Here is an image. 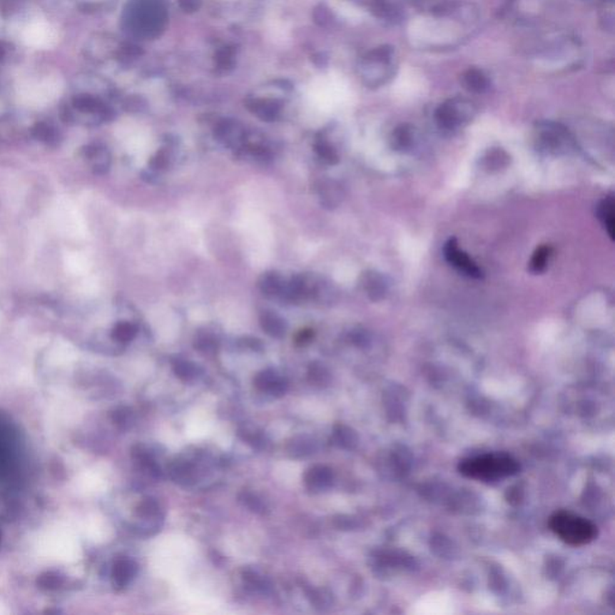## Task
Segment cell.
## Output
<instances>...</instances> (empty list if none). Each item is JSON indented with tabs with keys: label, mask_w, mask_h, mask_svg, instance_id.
<instances>
[{
	"label": "cell",
	"mask_w": 615,
	"mask_h": 615,
	"mask_svg": "<svg viewBox=\"0 0 615 615\" xmlns=\"http://www.w3.org/2000/svg\"><path fill=\"white\" fill-rule=\"evenodd\" d=\"M520 465L513 457L506 453H488L471 457L460 462L458 470L467 479L477 481H498L516 475Z\"/></svg>",
	"instance_id": "cell-1"
},
{
	"label": "cell",
	"mask_w": 615,
	"mask_h": 615,
	"mask_svg": "<svg viewBox=\"0 0 615 615\" xmlns=\"http://www.w3.org/2000/svg\"><path fill=\"white\" fill-rule=\"evenodd\" d=\"M549 528L562 542L581 547L597 537V527L584 517L569 511H559L549 518Z\"/></svg>",
	"instance_id": "cell-2"
},
{
	"label": "cell",
	"mask_w": 615,
	"mask_h": 615,
	"mask_svg": "<svg viewBox=\"0 0 615 615\" xmlns=\"http://www.w3.org/2000/svg\"><path fill=\"white\" fill-rule=\"evenodd\" d=\"M536 142L541 152L560 156L574 148V141L569 131L561 124L539 123L536 129Z\"/></svg>",
	"instance_id": "cell-3"
},
{
	"label": "cell",
	"mask_w": 615,
	"mask_h": 615,
	"mask_svg": "<svg viewBox=\"0 0 615 615\" xmlns=\"http://www.w3.org/2000/svg\"><path fill=\"white\" fill-rule=\"evenodd\" d=\"M19 434L8 418L0 415V482L11 474L19 458Z\"/></svg>",
	"instance_id": "cell-4"
},
{
	"label": "cell",
	"mask_w": 615,
	"mask_h": 615,
	"mask_svg": "<svg viewBox=\"0 0 615 615\" xmlns=\"http://www.w3.org/2000/svg\"><path fill=\"white\" fill-rule=\"evenodd\" d=\"M475 113V107L467 100L451 99L437 107L435 119L442 129L456 130L470 122Z\"/></svg>",
	"instance_id": "cell-5"
},
{
	"label": "cell",
	"mask_w": 615,
	"mask_h": 615,
	"mask_svg": "<svg viewBox=\"0 0 615 615\" xmlns=\"http://www.w3.org/2000/svg\"><path fill=\"white\" fill-rule=\"evenodd\" d=\"M23 41L33 49L49 50L57 45L58 31L50 23L36 21L24 28L22 33Z\"/></svg>",
	"instance_id": "cell-6"
},
{
	"label": "cell",
	"mask_w": 615,
	"mask_h": 615,
	"mask_svg": "<svg viewBox=\"0 0 615 615\" xmlns=\"http://www.w3.org/2000/svg\"><path fill=\"white\" fill-rule=\"evenodd\" d=\"M444 258L457 270L470 278L482 277V270L470 256L460 250L456 240H448L444 249Z\"/></svg>",
	"instance_id": "cell-7"
},
{
	"label": "cell",
	"mask_w": 615,
	"mask_h": 615,
	"mask_svg": "<svg viewBox=\"0 0 615 615\" xmlns=\"http://www.w3.org/2000/svg\"><path fill=\"white\" fill-rule=\"evenodd\" d=\"M137 574L136 562L128 558H119L111 569V581L118 589H123L133 581Z\"/></svg>",
	"instance_id": "cell-8"
},
{
	"label": "cell",
	"mask_w": 615,
	"mask_h": 615,
	"mask_svg": "<svg viewBox=\"0 0 615 615\" xmlns=\"http://www.w3.org/2000/svg\"><path fill=\"white\" fill-rule=\"evenodd\" d=\"M254 384L260 391L268 392L274 397H281L288 391L286 381L270 369L258 372L255 377Z\"/></svg>",
	"instance_id": "cell-9"
},
{
	"label": "cell",
	"mask_w": 615,
	"mask_h": 615,
	"mask_svg": "<svg viewBox=\"0 0 615 615\" xmlns=\"http://www.w3.org/2000/svg\"><path fill=\"white\" fill-rule=\"evenodd\" d=\"M316 191L319 195L321 205L326 208H335L342 201V189L338 185V183H335V181H328V179L321 181L316 185Z\"/></svg>",
	"instance_id": "cell-10"
},
{
	"label": "cell",
	"mask_w": 615,
	"mask_h": 615,
	"mask_svg": "<svg viewBox=\"0 0 615 615\" xmlns=\"http://www.w3.org/2000/svg\"><path fill=\"white\" fill-rule=\"evenodd\" d=\"M362 286L372 300H381L387 293V284L385 278L376 272H367L362 278Z\"/></svg>",
	"instance_id": "cell-11"
},
{
	"label": "cell",
	"mask_w": 615,
	"mask_h": 615,
	"mask_svg": "<svg viewBox=\"0 0 615 615\" xmlns=\"http://www.w3.org/2000/svg\"><path fill=\"white\" fill-rule=\"evenodd\" d=\"M258 285L265 296L275 298L283 295L285 281L277 272H266L258 279Z\"/></svg>",
	"instance_id": "cell-12"
},
{
	"label": "cell",
	"mask_w": 615,
	"mask_h": 615,
	"mask_svg": "<svg viewBox=\"0 0 615 615\" xmlns=\"http://www.w3.org/2000/svg\"><path fill=\"white\" fill-rule=\"evenodd\" d=\"M260 325L265 330V333L272 338H283L288 330L285 320L281 319L280 316L273 312H263V315L260 317Z\"/></svg>",
	"instance_id": "cell-13"
},
{
	"label": "cell",
	"mask_w": 615,
	"mask_h": 615,
	"mask_svg": "<svg viewBox=\"0 0 615 615\" xmlns=\"http://www.w3.org/2000/svg\"><path fill=\"white\" fill-rule=\"evenodd\" d=\"M304 481H305V484L309 489L317 492V490L323 489L327 486H330V481H332V472L325 467H314L305 474Z\"/></svg>",
	"instance_id": "cell-14"
},
{
	"label": "cell",
	"mask_w": 615,
	"mask_h": 615,
	"mask_svg": "<svg viewBox=\"0 0 615 615\" xmlns=\"http://www.w3.org/2000/svg\"><path fill=\"white\" fill-rule=\"evenodd\" d=\"M614 205L613 198H607L601 202L599 207V217L607 230L608 235H611V240H614L615 235Z\"/></svg>",
	"instance_id": "cell-15"
},
{
	"label": "cell",
	"mask_w": 615,
	"mask_h": 615,
	"mask_svg": "<svg viewBox=\"0 0 615 615\" xmlns=\"http://www.w3.org/2000/svg\"><path fill=\"white\" fill-rule=\"evenodd\" d=\"M464 83L469 91L475 93H483L489 88V82L486 75L477 68H469L467 73H464Z\"/></svg>",
	"instance_id": "cell-16"
},
{
	"label": "cell",
	"mask_w": 615,
	"mask_h": 615,
	"mask_svg": "<svg viewBox=\"0 0 615 615\" xmlns=\"http://www.w3.org/2000/svg\"><path fill=\"white\" fill-rule=\"evenodd\" d=\"M87 159L91 161V166L94 168V171L99 175H103L107 172L110 168L111 156L106 151L103 149H91L86 154Z\"/></svg>",
	"instance_id": "cell-17"
},
{
	"label": "cell",
	"mask_w": 615,
	"mask_h": 615,
	"mask_svg": "<svg viewBox=\"0 0 615 615\" xmlns=\"http://www.w3.org/2000/svg\"><path fill=\"white\" fill-rule=\"evenodd\" d=\"M137 335V327L133 323L123 321L116 325L112 330V338L119 344H128L133 342Z\"/></svg>",
	"instance_id": "cell-18"
},
{
	"label": "cell",
	"mask_w": 615,
	"mask_h": 615,
	"mask_svg": "<svg viewBox=\"0 0 615 615\" xmlns=\"http://www.w3.org/2000/svg\"><path fill=\"white\" fill-rule=\"evenodd\" d=\"M289 453L293 457H305L315 451V442L305 437H296L289 444Z\"/></svg>",
	"instance_id": "cell-19"
},
{
	"label": "cell",
	"mask_w": 615,
	"mask_h": 615,
	"mask_svg": "<svg viewBox=\"0 0 615 615\" xmlns=\"http://www.w3.org/2000/svg\"><path fill=\"white\" fill-rule=\"evenodd\" d=\"M552 255V248L548 245H542L537 248V250L534 253L532 261H530V270L534 273H541L546 270L548 261Z\"/></svg>",
	"instance_id": "cell-20"
},
{
	"label": "cell",
	"mask_w": 615,
	"mask_h": 615,
	"mask_svg": "<svg viewBox=\"0 0 615 615\" xmlns=\"http://www.w3.org/2000/svg\"><path fill=\"white\" fill-rule=\"evenodd\" d=\"M64 577L61 574L56 572V571H49V572L42 574L38 578L39 586L44 589V590H50V591L61 589L64 585Z\"/></svg>",
	"instance_id": "cell-21"
},
{
	"label": "cell",
	"mask_w": 615,
	"mask_h": 615,
	"mask_svg": "<svg viewBox=\"0 0 615 615\" xmlns=\"http://www.w3.org/2000/svg\"><path fill=\"white\" fill-rule=\"evenodd\" d=\"M173 370L176 375L184 381L193 380L198 376V367L193 365L191 362L184 361V360H177L173 363Z\"/></svg>",
	"instance_id": "cell-22"
},
{
	"label": "cell",
	"mask_w": 615,
	"mask_h": 615,
	"mask_svg": "<svg viewBox=\"0 0 615 615\" xmlns=\"http://www.w3.org/2000/svg\"><path fill=\"white\" fill-rule=\"evenodd\" d=\"M330 374L327 372V369L323 367L322 365H320L317 362L315 363H312L309 367V372H308V377H309V381L312 382V384L315 385V386H323V385L327 384V381H328V377H330Z\"/></svg>",
	"instance_id": "cell-23"
},
{
	"label": "cell",
	"mask_w": 615,
	"mask_h": 615,
	"mask_svg": "<svg viewBox=\"0 0 615 615\" xmlns=\"http://www.w3.org/2000/svg\"><path fill=\"white\" fill-rule=\"evenodd\" d=\"M159 513V504L154 499L147 498L143 499L138 504L136 509L137 517H140L142 519H148L153 518Z\"/></svg>",
	"instance_id": "cell-24"
},
{
	"label": "cell",
	"mask_w": 615,
	"mask_h": 615,
	"mask_svg": "<svg viewBox=\"0 0 615 615\" xmlns=\"http://www.w3.org/2000/svg\"><path fill=\"white\" fill-rule=\"evenodd\" d=\"M393 142L397 148H407L412 142V133L411 129L407 126H399L398 129L395 130L393 133Z\"/></svg>",
	"instance_id": "cell-25"
},
{
	"label": "cell",
	"mask_w": 615,
	"mask_h": 615,
	"mask_svg": "<svg viewBox=\"0 0 615 615\" xmlns=\"http://www.w3.org/2000/svg\"><path fill=\"white\" fill-rule=\"evenodd\" d=\"M195 347L200 350L201 352H215L218 349V342L213 335L205 333V335H198V338H196V340H195Z\"/></svg>",
	"instance_id": "cell-26"
},
{
	"label": "cell",
	"mask_w": 615,
	"mask_h": 615,
	"mask_svg": "<svg viewBox=\"0 0 615 615\" xmlns=\"http://www.w3.org/2000/svg\"><path fill=\"white\" fill-rule=\"evenodd\" d=\"M112 420L119 428L126 430L133 423V411L128 407H119L112 414Z\"/></svg>",
	"instance_id": "cell-27"
},
{
	"label": "cell",
	"mask_w": 615,
	"mask_h": 615,
	"mask_svg": "<svg viewBox=\"0 0 615 615\" xmlns=\"http://www.w3.org/2000/svg\"><path fill=\"white\" fill-rule=\"evenodd\" d=\"M315 148L317 156H319L325 163H330V165H335V163H338V153L335 152V149L333 148V147H330V145H327V143H322V142H321V143H317V145H316Z\"/></svg>",
	"instance_id": "cell-28"
},
{
	"label": "cell",
	"mask_w": 615,
	"mask_h": 615,
	"mask_svg": "<svg viewBox=\"0 0 615 615\" xmlns=\"http://www.w3.org/2000/svg\"><path fill=\"white\" fill-rule=\"evenodd\" d=\"M240 502H243L244 505L249 507V509H250L251 511H254V512L263 513L265 512V509H266L265 505H263V502H261L258 497H255L254 494H242Z\"/></svg>",
	"instance_id": "cell-29"
},
{
	"label": "cell",
	"mask_w": 615,
	"mask_h": 615,
	"mask_svg": "<svg viewBox=\"0 0 615 615\" xmlns=\"http://www.w3.org/2000/svg\"><path fill=\"white\" fill-rule=\"evenodd\" d=\"M170 163V154L165 151H160L152 160H151V166L156 170H165L168 168Z\"/></svg>",
	"instance_id": "cell-30"
},
{
	"label": "cell",
	"mask_w": 615,
	"mask_h": 615,
	"mask_svg": "<svg viewBox=\"0 0 615 615\" xmlns=\"http://www.w3.org/2000/svg\"><path fill=\"white\" fill-rule=\"evenodd\" d=\"M312 338H314V332L312 330H300L297 335V342L300 345H305L308 342H312Z\"/></svg>",
	"instance_id": "cell-31"
},
{
	"label": "cell",
	"mask_w": 615,
	"mask_h": 615,
	"mask_svg": "<svg viewBox=\"0 0 615 615\" xmlns=\"http://www.w3.org/2000/svg\"><path fill=\"white\" fill-rule=\"evenodd\" d=\"M0 544H1V530H0Z\"/></svg>",
	"instance_id": "cell-32"
}]
</instances>
